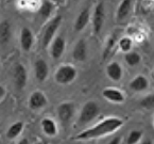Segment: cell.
I'll use <instances>...</instances> for the list:
<instances>
[{
    "label": "cell",
    "instance_id": "e0dca14e",
    "mask_svg": "<svg viewBox=\"0 0 154 144\" xmlns=\"http://www.w3.org/2000/svg\"><path fill=\"white\" fill-rule=\"evenodd\" d=\"M149 85V82H148V79L143 75H138L137 77H135L131 82H130L129 87L132 91L135 92H141L145 91L146 89Z\"/></svg>",
    "mask_w": 154,
    "mask_h": 144
},
{
    "label": "cell",
    "instance_id": "d6986e66",
    "mask_svg": "<svg viewBox=\"0 0 154 144\" xmlns=\"http://www.w3.org/2000/svg\"><path fill=\"white\" fill-rule=\"evenodd\" d=\"M131 5H132L131 0H123V1H121L117 9V13H116V17H117L118 21H123L129 15L130 10H131Z\"/></svg>",
    "mask_w": 154,
    "mask_h": 144
},
{
    "label": "cell",
    "instance_id": "ffe728a7",
    "mask_svg": "<svg viewBox=\"0 0 154 144\" xmlns=\"http://www.w3.org/2000/svg\"><path fill=\"white\" fill-rule=\"evenodd\" d=\"M23 129V122H15L14 124H12L7 131L8 139L13 140V139H15V138H17L21 133Z\"/></svg>",
    "mask_w": 154,
    "mask_h": 144
},
{
    "label": "cell",
    "instance_id": "7402d4cb",
    "mask_svg": "<svg viewBox=\"0 0 154 144\" xmlns=\"http://www.w3.org/2000/svg\"><path fill=\"white\" fill-rule=\"evenodd\" d=\"M125 62L129 64L130 66H135V65H137L140 62L141 58L139 56V53H135V51H130V53H125Z\"/></svg>",
    "mask_w": 154,
    "mask_h": 144
},
{
    "label": "cell",
    "instance_id": "6da1fadb",
    "mask_svg": "<svg viewBox=\"0 0 154 144\" xmlns=\"http://www.w3.org/2000/svg\"><path fill=\"white\" fill-rule=\"evenodd\" d=\"M123 125V121L119 117H106L103 121L99 122L95 126L81 131L75 137V140L85 141V140L97 139L104 137L109 133H113Z\"/></svg>",
    "mask_w": 154,
    "mask_h": 144
},
{
    "label": "cell",
    "instance_id": "f1b7e54d",
    "mask_svg": "<svg viewBox=\"0 0 154 144\" xmlns=\"http://www.w3.org/2000/svg\"><path fill=\"white\" fill-rule=\"evenodd\" d=\"M18 144H29V141L27 139H21L20 141L18 142Z\"/></svg>",
    "mask_w": 154,
    "mask_h": 144
},
{
    "label": "cell",
    "instance_id": "5bb4252c",
    "mask_svg": "<svg viewBox=\"0 0 154 144\" xmlns=\"http://www.w3.org/2000/svg\"><path fill=\"white\" fill-rule=\"evenodd\" d=\"M89 18H91V12H89L88 8H85V9H83L80 12V14L78 15L77 19H75V31L77 32L82 31V30L87 26V24H88V21H89Z\"/></svg>",
    "mask_w": 154,
    "mask_h": 144
},
{
    "label": "cell",
    "instance_id": "30bf717a",
    "mask_svg": "<svg viewBox=\"0 0 154 144\" xmlns=\"http://www.w3.org/2000/svg\"><path fill=\"white\" fill-rule=\"evenodd\" d=\"M65 47H66V43H65V39L63 37H57L53 42L51 43V57L54 60H57L63 56L64 51H65Z\"/></svg>",
    "mask_w": 154,
    "mask_h": 144
},
{
    "label": "cell",
    "instance_id": "44dd1931",
    "mask_svg": "<svg viewBox=\"0 0 154 144\" xmlns=\"http://www.w3.org/2000/svg\"><path fill=\"white\" fill-rule=\"evenodd\" d=\"M53 11V3L50 1H43L38 8V14L43 18H48Z\"/></svg>",
    "mask_w": 154,
    "mask_h": 144
},
{
    "label": "cell",
    "instance_id": "f546056e",
    "mask_svg": "<svg viewBox=\"0 0 154 144\" xmlns=\"http://www.w3.org/2000/svg\"><path fill=\"white\" fill-rule=\"evenodd\" d=\"M138 144H152V142L150 141V140H145V141L140 142V143H138Z\"/></svg>",
    "mask_w": 154,
    "mask_h": 144
},
{
    "label": "cell",
    "instance_id": "83f0119b",
    "mask_svg": "<svg viewBox=\"0 0 154 144\" xmlns=\"http://www.w3.org/2000/svg\"><path fill=\"white\" fill-rule=\"evenodd\" d=\"M5 95V89L0 85V99H2Z\"/></svg>",
    "mask_w": 154,
    "mask_h": 144
},
{
    "label": "cell",
    "instance_id": "4316f807",
    "mask_svg": "<svg viewBox=\"0 0 154 144\" xmlns=\"http://www.w3.org/2000/svg\"><path fill=\"white\" fill-rule=\"evenodd\" d=\"M120 142H121L120 137H115L114 139H112V141L109 144H120Z\"/></svg>",
    "mask_w": 154,
    "mask_h": 144
},
{
    "label": "cell",
    "instance_id": "4fadbf2b",
    "mask_svg": "<svg viewBox=\"0 0 154 144\" xmlns=\"http://www.w3.org/2000/svg\"><path fill=\"white\" fill-rule=\"evenodd\" d=\"M20 45L25 51H29L33 46V33L27 27H23L20 31Z\"/></svg>",
    "mask_w": 154,
    "mask_h": 144
},
{
    "label": "cell",
    "instance_id": "8fae6325",
    "mask_svg": "<svg viewBox=\"0 0 154 144\" xmlns=\"http://www.w3.org/2000/svg\"><path fill=\"white\" fill-rule=\"evenodd\" d=\"M34 73H35V77L38 81L41 82L45 81L49 74V67H48L47 62L43 59L37 60L34 64Z\"/></svg>",
    "mask_w": 154,
    "mask_h": 144
},
{
    "label": "cell",
    "instance_id": "8992f818",
    "mask_svg": "<svg viewBox=\"0 0 154 144\" xmlns=\"http://www.w3.org/2000/svg\"><path fill=\"white\" fill-rule=\"evenodd\" d=\"M13 79L15 87L17 90H23L28 82V74L27 69L21 63L16 64L13 71Z\"/></svg>",
    "mask_w": 154,
    "mask_h": 144
},
{
    "label": "cell",
    "instance_id": "ba28073f",
    "mask_svg": "<svg viewBox=\"0 0 154 144\" xmlns=\"http://www.w3.org/2000/svg\"><path fill=\"white\" fill-rule=\"evenodd\" d=\"M47 105V97L42 91H34L29 97V107L32 110H38Z\"/></svg>",
    "mask_w": 154,
    "mask_h": 144
},
{
    "label": "cell",
    "instance_id": "7a4b0ae2",
    "mask_svg": "<svg viewBox=\"0 0 154 144\" xmlns=\"http://www.w3.org/2000/svg\"><path fill=\"white\" fill-rule=\"evenodd\" d=\"M99 106L95 101H87L82 107L78 122H79L80 125H86V124H88L89 122H91L94 119L97 117V115L99 114Z\"/></svg>",
    "mask_w": 154,
    "mask_h": 144
},
{
    "label": "cell",
    "instance_id": "3957f363",
    "mask_svg": "<svg viewBox=\"0 0 154 144\" xmlns=\"http://www.w3.org/2000/svg\"><path fill=\"white\" fill-rule=\"evenodd\" d=\"M77 77V69L72 65H61L55 72V81L60 85L71 83Z\"/></svg>",
    "mask_w": 154,
    "mask_h": 144
},
{
    "label": "cell",
    "instance_id": "d4e9b609",
    "mask_svg": "<svg viewBox=\"0 0 154 144\" xmlns=\"http://www.w3.org/2000/svg\"><path fill=\"white\" fill-rule=\"evenodd\" d=\"M140 106L145 109L154 110V93L143 97L140 101Z\"/></svg>",
    "mask_w": 154,
    "mask_h": 144
},
{
    "label": "cell",
    "instance_id": "7c38bea8",
    "mask_svg": "<svg viewBox=\"0 0 154 144\" xmlns=\"http://www.w3.org/2000/svg\"><path fill=\"white\" fill-rule=\"evenodd\" d=\"M72 57L75 61L84 62L87 58V46L86 42L83 39L79 40L77 44L75 45V48L72 50Z\"/></svg>",
    "mask_w": 154,
    "mask_h": 144
},
{
    "label": "cell",
    "instance_id": "9c48e42d",
    "mask_svg": "<svg viewBox=\"0 0 154 144\" xmlns=\"http://www.w3.org/2000/svg\"><path fill=\"white\" fill-rule=\"evenodd\" d=\"M102 95L106 101L112 103H123L125 101V96L120 90L115 89V88H106L102 91Z\"/></svg>",
    "mask_w": 154,
    "mask_h": 144
},
{
    "label": "cell",
    "instance_id": "2e32d148",
    "mask_svg": "<svg viewBox=\"0 0 154 144\" xmlns=\"http://www.w3.org/2000/svg\"><path fill=\"white\" fill-rule=\"evenodd\" d=\"M12 28L9 21H2L0 23V45H5L11 40Z\"/></svg>",
    "mask_w": 154,
    "mask_h": 144
},
{
    "label": "cell",
    "instance_id": "ac0fdd59",
    "mask_svg": "<svg viewBox=\"0 0 154 144\" xmlns=\"http://www.w3.org/2000/svg\"><path fill=\"white\" fill-rule=\"evenodd\" d=\"M42 127H43L44 133L49 137H54L57 133V126L53 120L46 117L42 121Z\"/></svg>",
    "mask_w": 154,
    "mask_h": 144
},
{
    "label": "cell",
    "instance_id": "5b68a950",
    "mask_svg": "<svg viewBox=\"0 0 154 144\" xmlns=\"http://www.w3.org/2000/svg\"><path fill=\"white\" fill-rule=\"evenodd\" d=\"M104 19H105L104 3L102 2V1H99L96 5L93 14V28L95 33H100V31L103 28V25H104Z\"/></svg>",
    "mask_w": 154,
    "mask_h": 144
},
{
    "label": "cell",
    "instance_id": "603a6c76",
    "mask_svg": "<svg viewBox=\"0 0 154 144\" xmlns=\"http://www.w3.org/2000/svg\"><path fill=\"white\" fill-rule=\"evenodd\" d=\"M118 45H119V48H120L121 51L128 53H130V50L132 49L133 42H132V40L130 39V37H121L119 41H118Z\"/></svg>",
    "mask_w": 154,
    "mask_h": 144
},
{
    "label": "cell",
    "instance_id": "9a60e30c",
    "mask_svg": "<svg viewBox=\"0 0 154 144\" xmlns=\"http://www.w3.org/2000/svg\"><path fill=\"white\" fill-rule=\"evenodd\" d=\"M106 75L113 81H119L122 77V67L118 62H112L106 66Z\"/></svg>",
    "mask_w": 154,
    "mask_h": 144
},
{
    "label": "cell",
    "instance_id": "484cf974",
    "mask_svg": "<svg viewBox=\"0 0 154 144\" xmlns=\"http://www.w3.org/2000/svg\"><path fill=\"white\" fill-rule=\"evenodd\" d=\"M115 42H116V34H114V35H112V37L109 39V41H107V45H106V48H105L104 57H106V56L109 55V53L111 51V49L113 48V46L115 45Z\"/></svg>",
    "mask_w": 154,
    "mask_h": 144
},
{
    "label": "cell",
    "instance_id": "cb8c5ba5",
    "mask_svg": "<svg viewBox=\"0 0 154 144\" xmlns=\"http://www.w3.org/2000/svg\"><path fill=\"white\" fill-rule=\"evenodd\" d=\"M141 137H143V133L140 130H132L129 133L127 139L128 144H138V142L140 141Z\"/></svg>",
    "mask_w": 154,
    "mask_h": 144
},
{
    "label": "cell",
    "instance_id": "277c9868",
    "mask_svg": "<svg viewBox=\"0 0 154 144\" xmlns=\"http://www.w3.org/2000/svg\"><path fill=\"white\" fill-rule=\"evenodd\" d=\"M61 23H62V16L57 15L54 18H52V21L48 24L45 31H44L43 37H42V47L47 48L49 45H51L53 37H54L55 32L59 29Z\"/></svg>",
    "mask_w": 154,
    "mask_h": 144
},
{
    "label": "cell",
    "instance_id": "52a82bcc",
    "mask_svg": "<svg viewBox=\"0 0 154 144\" xmlns=\"http://www.w3.org/2000/svg\"><path fill=\"white\" fill-rule=\"evenodd\" d=\"M75 114V105L72 103H63L57 107V117L62 123L67 124Z\"/></svg>",
    "mask_w": 154,
    "mask_h": 144
}]
</instances>
